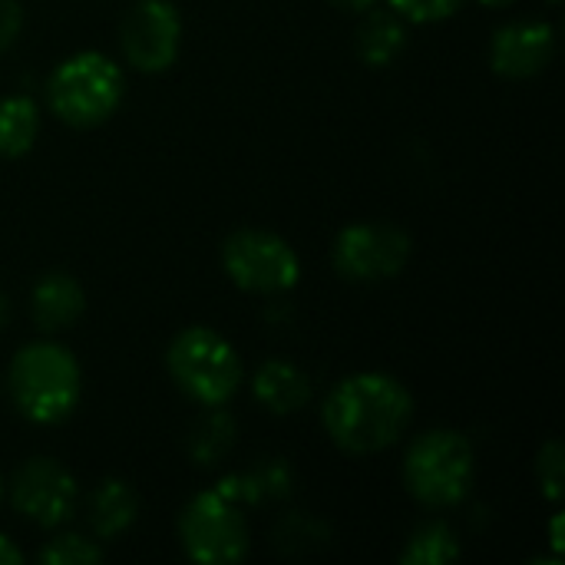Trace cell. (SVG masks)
Masks as SVG:
<instances>
[{
    "label": "cell",
    "mask_w": 565,
    "mask_h": 565,
    "mask_svg": "<svg viewBox=\"0 0 565 565\" xmlns=\"http://www.w3.org/2000/svg\"><path fill=\"white\" fill-rule=\"evenodd\" d=\"M86 311L83 285L66 271H46L30 291V318L43 334H60L73 328Z\"/></svg>",
    "instance_id": "cell-12"
},
{
    "label": "cell",
    "mask_w": 565,
    "mask_h": 565,
    "mask_svg": "<svg viewBox=\"0 0 565 565\" xmlns=\"http://www.w3.org/2000/svg\"><path fill=\"white\" fill-rule=\"evenodd\" d=\"M215 490H222L238 507H262L278 503L291 493V470L281 460H262L242 473L225 477Z\"/></svg>",
    "instance_id": "cell-16"
},
{
    "label": "cell",
    "mask_w": 565,
    "mask_h": 565,
    "mask_svg": "<svg viewBox=\"0 0 565 565\" xmlns=\"http://www.w3.org/2000/svg\"><path fill=\"white\" fill-rule=\"evenodd\" d=\"M536 483L540 493L550 503H559L565 497V450L559 440H546L536 454Z\"/></svg>",
    "instance_id": "cell-22"
},
{
    "label": "cell",
    "mask_w": 565,
    "mask_h": 565,
    "mask_svg": "<svg viewBox=\"0 0 565 565\" xmlns=\"http://www.w3.org/2000/svg\"><path fill=\"white\" fill-rule=\"evenodd\" d=\"M354 46L367 66H374V70L391 66L407 50V20L391 7H371V10H364Z\"/></svg>",
    "instance_id": "cell-15"
},
{
    "label": "cell",
    "mask_w": 565,
    "mask_h": 565,
    "mask_svg": "<svg viewBox=\"0 0 565 565\" xmlns=\"http://www.w3.org/2000/svg\"><path fill=\"white\" fill-rule=\"evenodd\" d=\"M23 30V10L17 0H0V56L17 43Z\"/></svg>",
    "instance_id": "cell-24"
},
{
    "label": "cell",
    "mask_w": 565,
    "mask_h": 565,
    "mask_svg": "<svg viewBox=\"0 0 565 565\" xmlns=\"http://www.w3.org/2000/svg\"><path fill=\"white\" fill-rule=\"evenodd\" d=\"M139 516V493L126 480H103L96 490L86 497V526L93 540L106 543L122 536Z\"/></svg>",
    "instance_id": "cell-14"
},
{
    "label": "cell",
    "mask_w": 565,
    "mask_h": 565,
    "mask_svg": "<svg viewBox=\"0 0 565 565\" xmlns=\"http://www.w3.org/2000/svg\"><path fill=\"white\" fill-rule=\"evenodd\" d=\"M235 447V420L232 414H225L222 407H205V414L192 424L185 450L192 457V463L199 467H215L218 460H225Z\"/></svg>",
    "instance_id": "cell-17"
},
{
    "label": "cell",
    "mask_w": 565,
    "mask_h": 565,
    "mask_svg": "<svg viewBox=\"0 0 565 565\" xmlns=\"http://www.w3.org/2000/svg\"><path fill=\"white\" fill-rule=\"evenodd\" d=\"M166 367L175 387L199 407H225L245 381V367L232 341L202 324L172 338Z\"/></svg>",
    "instance_id": "cell-5"
},
{
    "label": "cell",
    "mask_w": 565,
    "mask_h": 565,
    "mask_svg": "<svg viewBox=\"0 0 565 565\" xmlns=\"http://www.w3.org/2000/svg\"><path fill=\"white\" fill-rule=\"evenodd\" d=\"M40 132V109L30 96L0 99V159H20L33 149Z\"/></svg>",
    "instance_id": "cell-18"
},
{
    "label": "cell",
    "mask_w": 565,
    "mask_h": 565,
    "mask_svg": "<svg viewBox=\"0 0 565 565\" xmlns=\"http://www.w3.org/2000/svg\"><path fill=\"white\" fill-rule=\"evenodd\" d=\"M387 3L407 23H440L463 7V0H387Z\"/></svg>",
    "instance_id": "cell-23"
},
{
    "label": "cell",
    "mask_w": 565,
    "mask_h": 565,
    "mask_svg": "<svg viewBox=\"0 0 565 565\" xmlns=\"http://www.w3.org/2000/svg\"><path fill=\"white\" fill-rule=\"evenodd\" d=\"M0 500H3V477H0Z\"/></svg>",
    "instance_id": "cell-30"
},
{
    "label": "cell",
    "mask_w": 565,
    "mask_h": 565,
    "mask_svg": "<svg viewBox=\"0 0 565 565\" xmlns=\"http://www.w3.org/2000/svg\"><path fill=\"white\" fill-rule=\"evenodd\" d=\"M36 559L43 565H96L103 563V546L83 533H56L43 543Z\"/></svg>",
    "instance_id": "cell-20"
},
{
    "label": "cell",
    "mask_w": 565,
    "mask_h": 565,
    "mask_svg": "<svg viewBox=\"0 0 565 565\" xmlns=\"http://www.w3.org/2000/svg\"><path fill=\"white\" fill-rule=\"evenodd\" d=\"M556 56V30L546 20H513L493 33L490 66L503 79H533Z\"/></svg>",
    "instance_id": "cell-11"
},
{
    "label": "cell",
    "mask_w": 565,
    "mask_h": 565,
    "mask_svg": "<svg viewBox=\"0 0 565 565\" xmlns=\"http://www.w3.org/2000/svg\"><path fill=\"white\" fill-rule=\"evenodd\" d=\"M401 473L417 503L430 510H450L460 507L473 490L477 454L473 444L457 430H427L411 440Z\"/></svg>",
    "instance_id": "cell-3"
},
{
    "label": "cell",
    "mask_w": 565,
    "mask_h": 565,
    "mask_svg": "<svg viewBox=\"0 0 565 565\" xmlns=\"http://www.w3.org/2000/svg\"><path fill=\"white\" fill-rule=\"evenodd\" d=\"M222 268L248 295H285L301 278L295 248L268 228H238L222 242Z\"/></svg>",
    "instance_id": "cell-7"
},
{
    "label": "cell",
    "mask_w": 565,
    "mask_h": 565,
    "mask_svg": "<svg viewBox=\"0 0 565 565\" xmlns=\"http://www.w3.org/2000/svg\"><path fill=\"white\" fill-rule=\"evenodd\" d=\"M553 3H556V0H553Z\"/></svg>",
    "instance_id": "cell-31"
},
{
    "label": "cell",
    "mask_w": 565,
    "mask_h": 565,
    "mask_svg": "<svg viewBox=\"0 0 565 565\" xmlns=\"http://www.w3.org/2000/svg\"><path fill=\"white\" fill-rule=\"evenodd\" d=\"M182 46V17L172 0H136L119 23V50L139 73H166Z\"/></svg>",
    "instance_id": "cell-9"
},
{
    "label": "cell",
    "mask_w": 565,
    "mask_h": 565,
    "mask_svg": "<svg viewBox=\"0 0 565 565\" xmlns=\"http://www.w3.org/2000/svg\"><path fill=\"white\" fill-rule=\"evenodd\" d=\"M483 7H493V10H500V7H510V3H516V0H480Z\"/></svg>",
    "instance_id": "cell-29"
},
{
    "label": "cell",
    "mask_w": 565,
    "mask_h": 565,
    "mask_svg": "<svg viewBox=\"0 0 565 565\" xmlns=\"http://www.w3.org/2000/svg\"><path fill=\"white\" fill-rule=\"evenodd\" d=\"M457 559H460V540L440 520L420 523L411 533V540L404 543V553H401L404 565H450Z\"/></svg>",
    "instance_id": "cell-19"
},
{
    "label": "cell",
    "mask_w": 565,
    "mask_h": 565,
    "mask_svg": "<svg viewBox=\"0 0 565 565\" xmlns=\"http://www.w3.org/2000/svg\"><path fill=\"white\" fill-rule=\"evenodd\" d=\"M414 417L411 391L381 371H364L338 381L321 407V424L331 444L351 457L391 450Z\"/></svg>",
    "instance_id": "cell-1"
},
{
    "label": "cell",
    "mask_w": 565,
    "mask_h": 565,
    "mask_svg": "<svg viewBox=\"0 0 565 565\" xmlns=\"http://www.w3.org/2000/svg\"><path fill=\"white\" fill-rule=\"evenodd\" d=\"M7 391L20 417L40 427L63 424L83 394V374L76 358L56 341L23 344L7 371Z\"/></svg>",
    "instance_id": "cell-2"
},
{
    "label": "cell",
    "mask_w": 565,
    "mask_h": 565,
    "mask_svg": "<svg viewBox=\"0 0 565 565\" xmlns=\"http://www.w3.org/2000/svg\"><path fill=\"white\" fill-rule=\"evenodd\" d=\"M23 563V553L0 533V565H20Z\"/></svg>",
    "instance_id": "cell-25"
},
{
    "label": "cell",
    "mask_w": 565,
    "mask_h": 565,
    "mask_svg": "<svg viewBox=\"0 0 565 565\" xmlns=\"http://www.w3.org/2000/svg\"><path fill=\"white\" fill-rule=\"evenodd\" d=\"M338 10H351V13H364V10H371V7H377L381 0H331Z\"/></svg>",
    "instance_id": "cell-26"
},
{
    "label": "cell",
    "mask_w": 565,
    "mask_h": 565,
    "mask_svg": "<svg viewBox=\"0 0 565 565\" xmlns=\"http://www.w3.org/2000/svg\"><path fill=\"white\" fill-rule=\"evenodd\" d=\"M324 543H328V526L301 513L285 516L278 530L271 533V546H278L281 553H311V550H321Z\"/></svg>",
    "instance_id": "cell-21"
},
{
    "label": "cell",
    "mask_w": 565,
    "mask_h": 565,
    "mask_svg": "<svg viewBox=\"0 0 565 565\" xmlns=\"http://www.w3.org/2000/svg\"><path fill=\"white\" fill-rule=\"evenodd\" d=\"M122 89V70L106 53L83 50L53 66L46 79V106L60 122L93 129L119 109Z\"/></svg>",
    "instance_id": "cell-4"
},
{
    "label": "cell",
    "mask_w": 565,
    "mask_h": 565,
    "mask_svg": "<svg viewBox=\"0 0 565 565\" xmlns=\"http://www.w3.org/2000/svg\"><path fill=\"white\" fill-rule=\"evenodd\" d=\"M252 394L268 414L288 417V414H298L308 407L311 381L291 361H265L252 377Z\"/></svg>",
    "instance_id": "cell-13"
},
{
    "label": "cell",
    "mask_w": 565,
    "mask_h": 565,
    "mask_svg": "<svg viewBox=\"0 0 565 565\" xmlns=\"http://www.w3.org/2000/svg\"><path fill=\"white\" fill-rule=\"evenodd\" d=\"M7 318H10V305H7V298L0 295V331H3V324H7Z\"/></svg>",
    "instance_id": "cell-28"
},
{
    "label": "cell",
    "mask_w": 565,
    "mask_h": 565,
    "mask_svg": "<svg viewBox=\"0 0 565 565\" xmlns=\"http://www.w3.org/2000/svg\"><path fill=\"white\" fill-rule=\"evenodd\" d=\"M550 543H553V553L556 556H563L565 543H563V513H556L553 516V533H550Z\"/></svg>",
    "instance_id": "cell-27"
},
{
    "label": "cell",
    "mask_w": 565,
    "mask_h": 565,
    "mask_svg": "<svg viewBox=\"0 0 565 565\" xmlns=\"http://www.w3.org/2000/svg\"><path fill=\"white\" fill-rule=\"evenodd\" d=\"M10 503L26 523L40 530H56L76 513L79 487H76V477L63 463L50 457H33L13 473Z\"/></svg>",
    "instance_id": "cell-10"
},
{
    "label": "cell",
    "mask_w": 565,
    "mask_h": 565,
    "mask_svg": "<svg viewBox=\"0 0 565 565\" xmlns=\"http://www.w3.org/2000/svg\"><path fill=\"white\" fill-rule=\"evenodd\" d=\"M179 543L192 563L232 565L248 556V520L222 490H205L182 507Z\"/></svg>",
    "instance_id": "cell-6"
},
{
    "label": "cell",
    "mask_w": 565,
    "mask_h": 565,
    "mask_svg": "<svg viewBox=\"0 0 565 565\" xmlns=\"http://www.w3.org/2000/svg\"><path fill=\"white\" fill-rule=\"evenodd\" d=\"M414 242L401 225L391 222H361L348 225L331 248L334 271L351 285H377L397 278L411 262Z\"/></svg>",
    "instance_id": "cell-8"
}]
</instances>
